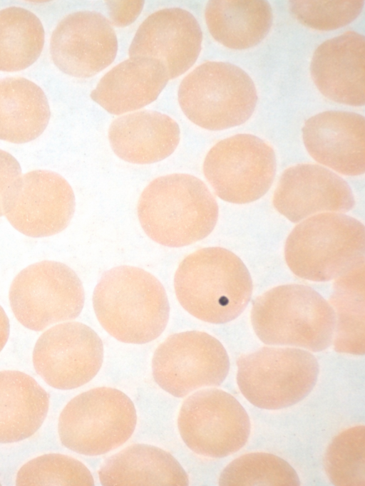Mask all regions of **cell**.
I'll list each match as a JSON object with an SVG mask.
<instances>
[{
  "label": "cell",
  "mask_w": 365,
  "mask_h": 486,
  "mask_svg": "<svg viewBox=\"0 0 365 486\" xmlns=\"http://www.w3.org/2000/svg\"><path fill=\"white\" fill-rule=\"evenodd\" d=\"M93 305L101 326L123 343L143 344L155 340L169 319L163 284L136 267L123 265L105 272L94 289Z\"/></svg>",
  "instance_id": "obj_1"
},
{
  "label": "cell",
  "mask_w": 365,
  "mask_h": 486,
  "mask_svg": "<svg viewBox=\"0 0 365 486\" xmlns=\"http://www.w3.org/2000/svg\"><path fill=\"white\" fill-rule=\"evenodd\" d=\"M145 233L159 244L181 247L207 237L218 205L206 185L185 173L158 177L142 192L137 207Z\"/></svg>",
  "instance_id": "obj_2"
},
{
  "label": "cell",
  "mask_w": 365,
  "mask_h": 486,
  "mask_svg": "<svg viewBox=\"0 0 365 486\" xmlns=\"http://www.w3.org/2000/svg\"><path fill=\"white\" fill-rule=\"evenodd\" d=\"M174 289L180 305L194 317L215 324L227 323L245 310L252 281L243 262L225 248L200 249L179 264Z\"/></svg>",
  "instance_id": "obj_3"
},
{
  "label": "cell",
  "mask_w": 365,
  "mask_h": 486,
  "mask_svg": "<svg viewBox=\"0 0 365 486\" xmlns=\"http://www.w3.org/2000/svg\"><path fill=\"white\" fill-rule=\"evenodd\" d=\"M335 314L317 291L301 284L276 286L255 299L251 321L265 344L300 347L314 352L332 343Z\"/></svg>",
  "instance_id": "obj_4"
},
{
  "label": "cell",
  "mask_w": 365,
  "mask_h": 486,
  "mask_svg": "<svg viewBox=\"0 0 365 486\" xmlns=\"http://www.w3.org/2000/svg\"><path fill=\"white\" fill-rule=\"evenodd\" d=\"M364 246L361 222L341 213H321L293 229L285 243L284 257L297 276L327 281L364 263Z\"/></svg>",
  "instance_id": "obj_5"
},
{
  "label": "cell",
  "mask_w": 365,
  "mask_h": 486,
  "mask_svg": "<svg viewBox=\"0 0 365 486\" xmlns=\"http://www.w3.org/2000/svg\"><path fill=\"white\" fill-rule=\"evenodd\" d=\"M257 101L256 88L250 76L227 62L200 64L183 78L178 89V102L185 116L210 130L245 123Z\"/></svg>",
  "instance_id": "obj_6"
},
{
  "label": "cell",
  "mask_w": 365,
  "mask_h": 486,
  "mask_svg": "<svg viewBox=\"0 0 365 486\" xmlns=\"http://www.w3.org/2000/svg\"><path fill=\"white\" fill-rule=\"evenodd\" d=\"M137 422L133 401L122 391L98 387L71 399L61 411L58 432L63 445L78 454H106L125 443Z\"/></svg>",
  "instance_id": "obj_7"
},
{
  "label": "cell",
  "mask_w": 365,
  "mask_h": 486,
  "mask_svg": "<svg viewBox=\"0 0 365 486\" xmlns=\"http://www.w3.org/2000/svg\"><path fill=\"white\" fill-rule=\"evenodd\" d=\"M237 383L255 406L279 410L307 397L318 378L319 364L308 351L298 348L262 347L237 360Z\"/></svg>",
  "instance_id": "obj_8"
},
{
  "label": "cell",
  "mask_w": 365,
  "mask_h": 486,
  "mask_svg": "<svg viewBox=\"0 0 365 486\" xmlns=\"http://www.w3.org/2000/svg\"><path fill=\"white\" fill-rule=\"evenodd\" d=\"M9 299L19 322L39 331L78 317L85 296L82 283L72 269L46 260L28 266L15 276Z\"/></svg>",
  "instance_id": "obj_9"
},
{
  "label": "cell",
  "mask_w": 365,
  "mask_h": 486,
  "mask_svg": "<svg viewBox=\"0 0 365 486\" xmlns=\"http://www.w3.org/2000/svg\"><path fill=\"white\" fill-rule=\"evenodd\" d=\"M277 169L274 150L259 138L237 134L217 143L203 163L205 178L220 199L245 204L269 190Z\"/></svg>",
  "instance_id": "obj_10"
},
{
  "label": "cell",
  "mask_w": 365,
  "mask_h": 486,
  "mask_svg": "<svg viewBox=\"0 0 365 486\" xmlns=\"http://www.w3.org/2000/svg\"><path fill=\"white\" fill-rule=\"evenodd\" d=\"M182 440L194 453L221 458L245 446L250 418L239 401L217 388L195 392L183 402L178 418Z\"/></svg>",
  "instance_id": "obj_11"
},
{
  "label": "cell",
  "mask_w": 365,
  "mask_h": 486,
  "mask_svg": "<svg viewBox=\"0 0 365 486\" xmlns=\"http://www.w3.org/2000/svg\"><path fill=\"white\" fill-rule=\"evenodd\" d=\"M229 369V357L222 344L200 331L169 336L156 348L152 359L155 383L177 398L202 387L220 386Z\"/></svg>",
  "instance_id": "obj_12"
},
{
  "label": "cell",
  "mask_w": 365,
  "mask_h": 486,
  "mask_svg": "<svg viewBox=\"0 0 365 486\" xmlns=\"http://www.w3.org/2000/svg\"><path fill=\"white\" fill-rule=\"evenodd\" d=\"M72 187L61 175L36 170L19 177L3 199L4 214L17 231L35 238L65 229L75 212Z\"/></svg>",
  "instance_id": "obj_13"
},
{
  "label": "cell",
  "mask_w": 365,
  "mask_h": 486,
  "mask_svg": "<svg viewBox=\"0 0 365 486\" xmlns=\"http://www.w3.org/2000/svg\"><path fill=\"white\" fill-rule=\"evenodd\" d=\"M103 361V345L87 325L68 321L55 325L38 338L33 351L36 373L50 386L71 390L89 382Z\"/></svg>",
  "instance_id": "obj_14"
},
{
  "label": "cell",
  "mask_w": 365,
  "mask_h": 486,
  "mask_svg": "<svg viewBox=\"0 0 365 486\" xmlns=\"http://www.w3.org/2000/svg\"><path fill=\"white\" fill-rule=\"evenodd\" d=\"M118 41L108 20L93 11H79L64 17L53 30L50 53L63 73L81 78L91 77L115 59Z\"/></svg>",
  "instance_id": "obj_15"
},
{
  "label": "cell",
  "mask_w": 365,
  "mask_h": 486,
  "mask_svg": "<svg viewBox=\"0 0 365 486\" xmlns=\"http://www.w3.org/2000/svg\"><path fill=\"white\" fill-rule=\"evenodd\" d=\"M202 41L199 23L188 11L165 8L148 16L138 27L128 49L130 57L158 60L168 78H175L197 61Z\"/></svg>",
  "instance_id": "obj_16"
},
{
  "label": "cell",
  "mask_w": 365,
  "mask_h": 486,
  "mask_svg": "<svg viewBox=\"0 0 365 486\" xmlns=\"http://www.w3.org/2000/svg\"><path fill=\"white\" fill-rule=\"evenodd\" d=\"M272 201L274 208L292 222L317 212H345L355 204L351 189L343 178L313 164H299L284 170Z\"/></svg>",
  "instance_id": "obj_17"
},
{
  "label": "cell",
  "mask_w": 365,
  "mask_h": 486,
  "mask_svg": "<svg viewBox=\"0 0 365 486\" xmlns=\"http://www.w3.org/2000/svg\"><path fill=\"white\" fill-rule=\"evenodd\" d=\"M302 138L309 154L319 163L344 175L365 171V120L358 113L328 110L306 120Z\"/></svg>",
  "instance_id": "obj_18"
},
{
  "label": "cell",
  "mask_w": 365,
  "mask_h": 486,
  "mask_svg": "<svg viewBox=\"0 0 365 486\" xmlns=\"http://www.w3.org/2000/svg\"><path fill=\"white\" fill-rule=\"evenodd\" d=\"M364 53V36L351 31L319 45L313 54L310 73L321 93L339 103L363 106Z\"/></svg>",
  "instance_id": "obj_19"
},
{
  "label": "cell",
  "mask_w": 365,
  "mask_h": 486,
  "mask_svg": "<svg viewBox=\"0 0 365 486\" xmlns=\"http://www.w3.org/2000/svg\"><path fill=\"white\" fill-rule=\"evenodd\" d=\"M177 122L168 115L140 110L115 119L108 129L113 151L124 161L151 164L170 156L180 142Z\"/></svg>",
  "instance_id": "obj_20"
},
{
  "label": "cell",
  "mask_w": 365,
  "mask_h": 486,
  "mask_svg": "<svg viewBox=\"0 0 365 486\" xmlns=\"http://www.w3.org/2000/svg\"><path fill=\"white\" fill-rule=\"evenodd\" d=\"M163 64L148 57H130L106 73L91 98L108 113L120 115L157 99L168 81Z\"/></svg>",
  "instance_id": "obj_21"
},
{
  "label": "cell",
  "mask_w": 365,
  "mask_h": 486,
  "mask_svg": "<svg viewBox=\"0 0 365 486\" xmlns=\"http://www.w3.org/2000/svg\"><path fill=\"white\" fill-rule=\"evenodd\" d=\"M104 486H187L188 476L179 462L163 449L134 444L108 457L98 470Z\"/></svg>",
  "instance_id": "obj_22"
},
{
  "label": "cell",
  "mask_w": 365,
  "mask_h": 486,
  "mask_svg": "<svg viewBox=\"0 0 365 486\" xmlns=\"http://www.w3.org/2000/svg\"><path fill=\"white\" fill-rule=\"evenodd\" d=\"M49 406L46 391L29 375L0 371V443L23 440L43 423Z\"/></svg>",
  "instance_id": "obj_23"
},
{
  "label": "cell",
  "mask_w": 365,
  "mask_h": 486,
  "mask_svg": "<svg viewBox=\"0 0 365 486\" xmlns=\"http://www.w3.org/2000/svg\"><path fill=\"white\" fill-rule=\"evenodd\" d=\"M50 117L47 98L38 85L21 77L0 78V140L31 142L43 133Z\"/></svg>",
  "instance_id": "obj_24"
},
{
  "label": "cell",
  "mask_w": 365,
  "mask_h": 486,
  "mask_svg": "<svg viewBox=\"0 0 365 486\" xmlns=\"http://www.w3.org/2000/svg\"><path fill=\"white\" fill-rule=\"evenodd\" d=\"M212 36L227 48L244 50L260 43L268 34L272 10L264 0H212L205 10Z\"/></svg>",
  "instance_id": "obj_25"
},
{
  "label": "cell",
  "mask_w": 365,
  "mask_h": 486,
  "mask_svg": "<svg viewBox=\"0 0 365 486\" xmlns=\"http://www.w3.org/2000/svg\"><path fill=\"white\" fill-rule=\"evenodd\" d=\"M364 262L334 283L330 305L336 319L332 341L336 351L364 354Z\"/></svg>",
  "instance_id": "obj_26"
},
{
  "label": "cell",
  "mask_w": 365,
  "mask_h": 486,
  "mask_svg": "<svg viewBox=\"0 0 365 486\" xmlns=\"http://www.w3.org/2000/svg\"><path fill=\"white\" fill-rule=\"evenodd\" d=\"M44 38L42 23L31 11L17 6L0 10V71L31 66L42 52Z\"/></svg>",
  "instance_id": "obj_27"
},
{
  "label": "cell",
  "mask_w": 365,
  "mask_h": 486,
  "mask_svg": "<svg viewBox=\"0 0 365 486\" xmlns=\"http://www.w3.org/2000/svg\"><path fill=\"white\" fill-rule=\"evenodd\" d=\"M219 485L299 486L300 480L295 470L279 456L250 453L237 457L225 467Z\"/></svg>",
  "instance_id": "obj_28"
},
{
  "label": "cell",
  "mask_w": 365,
  "mask_h": 486,
  "mask_svg": "<svg viewBox=\"0 0 365 486\" xmlns=\"http://www.w3.org/2000/svg\"><path fill=\"white\" fill-rule=\"evenodd\" d=\"M326 474L337 486L365 485V426L349 428L335 436L324 458Z\"/></svg>",
  "instance_id": "obj_29"
},
{
  "label": "cell",
  "mask_w": 365,
  "mask_h": 486,
  "mask_svg": "<svg viewBox=\"0 0 365 486\" xmlns=\"http://www.w3.org/2000/svg\"><path fill=\"white\" fill-rule=\"evenodd\" d=\"M16 485L93 486L87 467L78 460L59 453H48L25 463L18 471Z\"/></svg>",
  "instance_id": "obj_30"
},
{
  "label": "cell",
  "mask_w": 365,
  "mask_h": 486,
  "mask_svg": "<svg viewBox=\"0 0 365 486\" xmlns=\"http://www.w3.org/2000/svg\"><path fill=\"white\" fill-rule=\"evenodd\" d=\"M289 9L303 25L319 31H331L354 21L364 1H289Z\"/></svg>",
  "instance_id": "obj_31"
},
{
  "label": "cell",
  "mask_w": 365,
  "mask_h": 486,
  "mask_svg": "<svg viewBox=\"0 0 365 486\" xmlns=\"http://www.w3.org/2000/svg\"><path fill=\"white\" fill-rule=\"evenodd\" d=\"M110 22L119 27L132 24L141 12L143 1H108Z\"/></svg>",
  "instance_id": "obj_32"
},
{
  "label": "cell",
  "mask_w": 365,
  "mask_h": 486,
  "mask_svg": "<svg viewBox=\"0 0 365 486\" xmlns=\"http://www.w3.org/2000/svg\"><path fill=\"white\" fill-rule=\"evenodd\" d=\"M21 175L17 160L8 152L0 149V217L4 215L3 199L7 189Z\"/></svg>",
  "instance_id": "obj_33"
},
{
  "label": "cell",
  "mask_w": 365,
  "mask_h": 486,
  "mask_svg": "<svg viewBox=\"0 0 365 486\" xmlns=\"http://www.w3.org/2000/svg\"><path fill=\"white\" fill-rule=\"evenodd\" d=\"M9 335V321L0 305V351L6 345Z\"/></svg>",
  "instance_id": "obj_34"
},
{
  "label": "cell",
  "mask_w": 365,
  "mask_h": 486,
  "mask_svg": "<svg viewBox=\"0 0 365 486\" xmlns=\"http://www.w3.org/2000/svg\"><path fill=\"white\" fill-rule=\"evenodd\" d=\"M0 485H1V483H0Z\"/></svg>",
  "instance_id": "obj_35"
}]
</instances>
